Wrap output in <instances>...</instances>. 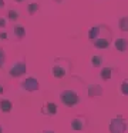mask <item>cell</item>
Masks as SVG:
<instances>
[{
    "mask_svg": "<svg viewBox=\"0 0 128 133\" xmlns=\"http://www.w3.org/2000/svg\"><path fill=\"white\" fill-rule=\"evenodd\" d=\"M60 99H61V102L68 107L76 106L80 100L77 92H74V90H63V92L60 93Z\"/></svg>",
    "mask_w": 128,
    "mask_h": 133,
    "instance_id": "1",
    "label": "cell"
},
{
    "mask_svg": "<svg viewBox=\"0 0 128 133\" xmlns=\"http://www.w3.org/2000/svg\"><path fill=\"white\" fill-rule=\"evenodd\" d=\"M127 130V123L121 116H117L110 123V133H124Z\"/></svg>",
    "mask_w": 128,
    "mask_h": 133,
    "instance_id": "2",
    "label": "cell"
},
{
    "mask_svg": "<svg viewBox=\"0 0 128 133\" xmlns=\"http://www.w3.org/2000/svg\"><path fill=\"white\" fill-rule=\"evenodd\" d=\"M26 69H27V67H26V62L24 60H19L10 67L9 75H10L11 77H21V76L26 73Z\"/></svg>",
    "mask_w": 128,
    "mask_h": 133,
    "instance_id": "3",
    "label": "cell"
},
{
    "mask_svg": "<svg viewBox=\"0 0 128 133\" xmlns=\"http://www.w3.org/2000/svg\"><path fill=\"white\" fill-rule=\"evenodd\" d=\"M21 86H23V89L27 90V92H37L40 84H39V80H37L36 77H27L21 83Z\"/></svg>",
    "mask_w": 128,
    "mask_h": 133,
    "instance_id": "4",
    "label": "cell"
},
{
    "mask_svg": "<svg viewBox=\"0 0 128 133\" xmlns=\"http://www.w3.org/2000/svg\"><path fill=\"white\" fill-rule=\"evenodd\" d=\"M51 73L56 79H63L67 73V67L61 66V63H54V66L51 67Z\"/></svg>",
    "mask_w": 128,
    "mask_h": 133,
    "instance_id": "5",
    "label": "cell"
},
{
    "mask_svg": "<svg viewBox=\"0 0 128 133\" xmlns=\"http://www.w3.org/2000/svg\"><path fill=\"white\" fill-rule=\"evenodd\" d=\"M114 46H115V49L118 50V52H127L128 50V40L124 37H118L115 39V42H114Z\"/></svg>",
    "mask_w": 128,
    "mask_h": 133,
    "instance_id": "6",
    "label": "cell"
},
{
    "mask_svg": "<svg viewBox=\"0 0 128 133\" xmlns=\"http://www.w3.org/2000/svg\"><path fill=\"white\" fill-rule=\"evenodd\" d=\"M84 126H85V122L82 117H76L71 120V129L76 130V132H81L84 129Z\"/></svg>",
    "mask_w": 128,
    "mask_h": 133,
    "instance_id": "7",
    "label": "cell"
},
{
    "mask_svg": "<svg viewBox=\"0 0 128 133\" xmlns=\"http://www.w3.org/2000/svg\"><path fill=\"white\" fill-rule=\"evenodd\" d=\"M93 43L97 49H107V47L110 46V40H108V39H104V37H100V36L93 42Z\"/></svg>",
    "mask_w": 128,
    "mask_h": 133,
    "instance_id": "8",
    "label": "cell"
},
{
    "mask_svg": "<svg viewBox=\"0 0 128 133\" xmlns=\"http://www.w3.org/2000/svg\"><path fill=\"white\" fill-rule=\"evenodd\" d=\"M11 107H13V103L7 99H0V110L3 113H9L11 112Z\"/></svg>",
    "mask_w": 128,
    "mask_h": 133,
    "instance_id": "9",
    "label": "cell"
},
{
    "mask_svg": "<svg viewBox=\"0 0 128 133\" xmlns=\"http://www.w3.org/2000/svg\"><path fill=\"white\" fill-rule=\"evenodd\" d=\"M13 33H14V36H16V39L21 40V39L26 36L24 26H21V24H16V26H14V29H13Z\"/></svg>",
    "mask_w": 128,
    "mask_h": 133,
    "instance_id": "10",
    "label": "cell"
},
{
    "mask_svg": "<svg viewBox=\"0 0 128 133\" xmlns=\"http://www.w3.org/2000/svg\"><path fill=\"white\" fill-rule=\"evenodd\" d=\"M43 113H46V115H56L57 104L56 103H46L44 107H43Z\"/></svg>",
    "mask_w": 128,
    "mask_h": 133,
    "instance_id": "11",
    "label": "cell"
},
{
    "mask_svg": "<svg viewBox=\"0 0 128 133\" xmlns=\"http://www.w3.org/2000/svg\"><path fill=\"white\" fill-rule=\"evenodd\" d=\"M101 93H102V89L98 84H91V86L88 87V95H90L91 97H94V96H101Z\"/></svg>",
    "mask_w": 128,
    "mask_h": 133,
    "instance_id": "12",
    "label": "cell"
},
{
    "mask_svg": "<svg viewBox=\"0 0 128 133\" xmlns=\"http://www.w3.org/2000/svg\"><path fill=\"white\" fill-rule=\"evenodd\" d=\"M98 35H100V26H93L90 29V32H88V39H90L91 42H94L98 37Z\"/></svg>",
    "mask_w": 128,
    "mask_h": 133,
    "instance_id": "13",
    "label": "cell"
},
{
    "mask_svg": "<svg viewBox=\"0 0 128 133\" xmlns=\"http://www.w3.org/2000/svg\"><path fill=\"white\" fill-rule=\"evenodd\" d=\"M118 24H119V30L121 32H128V16H124L118 20Z\"/></svg>",
    "mask_w": 128,
    "mask_h": 133,
    "instance_id": "14",
    "label": "cell"
},
{
    "mask_svg": "<svg viewBox=\"0 0 128 133\" xmlns=\"http://www.w3.org/2000/svg\"><path fill=\"white\" fill-rule=\"evenodd\" d=\"M111 73H112V69H111V67H104V69L101 70V79L102 80H110Z\"/></svg>",
    "mask_w": 128,
    "mask_h": 133,
    "instance_id": "15",
    "label": "cell"
},
{
    "mask_svg": "<svg viewBox=\"0 0 128 133\" xmlns=\"http://www.w3.org/2000/svg\"><path fill=\"white\" fill-rule=\"evenodd\" d=\"M39 9H40V4L37 3V2H31V3L28 4V15L33 16L36 12H39Z\"/></svg>",
    "mask_w": 128,
    "mask_h": 133,
    "instance_id": "16",
    "label": "cell"
},
{
    "mask_svg": "<svg viewBox=\"0 0 128 133\" xmlns=\"http://www.w3.org/2000/svg\"><path fill=\"white\" fill-rule=\"evenodd\" d=\"M7 19L9 20H11V22H16L17 19H19V12H17V10H9L7 12Z\"/></svg>",
    "mask_w": 128,
    "mask_h": 133,
    "instance_id": "17",
    "label": "cell"
},
{
    "mask_svg": "<svg viewBox=\"0 0 128 133\" xmlns=\"http://www.w3.org/2000/svg\"><path fill=\"white\" fill-rule=\"evenodd\" d=\"M101 62H102L101 56H93V57H91V66L93 67H100L101 66Z\"/></svg>",
    "mask_w": 128,
    "mask_h": 133,
    "instance_id": "18",
    "label": "cell"
},
{
    "mask_svg": "<svg viewBox=\"0 0 128 133\" xmlns=\"http://www.w3.org/2000/svg\"><path fill=\"white\" fill-rule=\"evenodd\" d=\"M121 93L124 96H128V80H124L121 84Z\"/></svg>",
    "mask_w": 128,
    "mask_h": 133,
    "instance_id": "19",
    "label": "cell"
},
{
    "mask_svg": "<svg viewBox=\"0 0 128 133\" xmlns=\"http://www.w3.org/2000/svg\"><path fill=\"white\" fill-rule=\"evenodd\" d=\"M4 60H6V55H4V50L0 49V69L4 66Z\"/></svg>",
    "mask_w": 128,
    "mask_h": 133,
    "instance_id": "20",
    "label": "cell"
},
{
    "mask_svg": "<svg viewBox=\"0 0 128 133\" xmlns=\"http://www.w3.org/2000/svg\"><path fill=\"white\" fill-rule=\"evenodd\" d=\"M7 39H9V36H7V33H6V32L0 33V40H7Z\"/></svg>",
    "mask_w": 128,
    "mask_h": 133,
    "instance_id": "21",
    "label": "cell"
},
{
    "mask_svg": "<svg viewBox=\"0 0 128 133\" xmlns=\"http://www.w3.org/2000/svg\"><path fill=\"white\" fill-rule=\"evenodd\" d=\"M6 24H7V20L3 19V17H0V29H2V27H6Z\"/></svg>",
    "mask_w": 128,
    "mask_h": 133,
    "instance_id": "22",
    "label": "cell"
},
{
    "mask_svg": "<svg viewBox=\"0 0 128 133\" xmlns=\"http://www.w3.org/2000/svg\"><path fill=\"white\" fill-rule=\"evenodd\" d=\"M4 0H0V9H2V7H4Z\"/></svg>",
    "mask_w": 128,
    "mask_h": 133,
    "instance_id": "23",
    "label": "cell"
},
{
    "mask_svg": "<svg viewBox=\"0 0 128 133\" xmlns=\"http://www.w3.org/2000/svg\"><path fill=\"white\" fill-rule=\"evenodd\" d=\"M3 93H4V87H3L2 84H0V95H3Z\"/></svg>",
    "mask_w": 128,
    "mask_h": 133,
    "instance_id": "24",
    "label": "cell"
},
{
    "mask_svg": "<svg viewBox=\"0 0 128 133\" xmlns=\"http://www.w3.org/2000/svg\"><path fill=\"white\" fill-rule=\"evenodd\" d=\"M53 2H56V3H61V2H64V0H53Z\"/></svg>",
    "mask_w": 128,
    "mask_h": 133,
    "instance_id": "25",
    "label": "cell"
},
{
    "mask_svg": "<svg viewBox=\"0 0 128 133\" xmlns=\"http://www.w3.org/2000/svg\"><path fill=\"white\" fill-rule=\"evenodd\" d=\"M43 133H54V132H51V130H44Z\"/></svg>",
    "mask_w": 128,
    "mask_h": 133,
    "instance_id": "26",
    "label": "cell"
},
{
    "mask_svg": "<svg viewBox=\"0 0 128 133\" xmlns=\"http://www.w3.org/2000/svg\"><path fill=\"white\" fill-rule=\"evenodd\" d=\"M14 2H17V3H23L24 0H14Z\"/></svg>",
    "mask_w": 128,
    "mask_h": 133,
    "instance_id": "27",
    "label": "cell"
},
{
    "mask_svg": "<svg viewBox=\"0 0 128 133\" xmlns=\"http://www.w3.org/2000/svg\"><path fill=\"white\" fill-rule=\"evenodd\" d=\"M0 133H3V130H2V126H0Z\"/></svg>",
    "mask_w": 128,
    "mask_h": 133,
    "instance_id": "28",
    "label": "cell"
}]
</instances>
